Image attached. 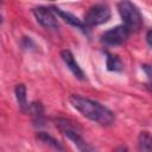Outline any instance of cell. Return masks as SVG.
I'll use <instances>...</instances> for the list:
<instances>
[{
	"label": "cell",
	"mask_w": 152,
	"mask_h": 152,
	"mask_svg": "<svg viewBox=\"0 0 152 152\" xmlns=\"http://www.w3.org/2000/svg\"><path fill=\"white\" fill-rule=\"evenodd\" d=\"M112 17V11L106 4H96L86 12L84 14V24L87 27L97 26L107 23Z\"/></svg>",
	"instance_id": "4"
},
{
	"label": "cell",
	"mask_w": 152,
	"mask_h": 152,
	"mask_svg": "<svg viewBox=\"0 0 152 152\" xmlns=\"http://www.w3.org/2000/svg\"><path fill=\"white\" fill-rule=\"evenodd\" d=\"M55 124H56V127L59 129V132L62 134H64L71 142H74L80 151H86L87 152V151H93L94 150V147L90 146L83 139L81 129L77 126H75L74 122H71L70 120L64 119V118H56Z\"/></svg>",
	"instance_id": "3"
},
{
	"label": "cell",
	"mask_w": 152,
	"mask_h": 152,
	"mask_svg": "<svg viewBox=\"0 0 152 152\" xmlns=\"http://www.w3.org/2000/svg\"><path fill=\"white\" fill-rule=\"evenodd\" d=\"M69 102L81 115L101 126H110L115 121L114 113L95 100L84 97L78 94H71Z\"/></svg>",
	"instance_id": "1"
},
{
	"label": "cell",
	"mask_w": 152,
	"mask_h": 152,
	"mask_svg": "<svg viewBox=\"0 0 152 152\" xmlns=\"http://www.w3.org/2000/svg\"><path fill=\"white\" fill-rule=\"evenodd\" d=\"M131 31L122 24L118 25L115 27H112L107 31H104L101 34V42L109 46H118L122 45L129 37Z\"/></svg>",
	"instance_id": "5"
},
{
	"label": "cell",
	"mask_w": 152,
	"mask_h": 152,
	"mask_svg": "<svg viewBox=\"0 0 152 152\" xmlns=\"http://www.w3.org/2000/svg\"><path fill=\"white\" fill-rule=\"evenodd\" d=\"M106 64H107V69L109 71H121L124 69V63H122L121 58L118 55H113L109 52H107Z\"/></svg>",
	"instance_id": "12"
},
{
	"label": "cell",
	"mask_w": 152,
	"mask_h": 152,
	"mask_svg": "<svg viewBox=\"0 0 152 152\" xmlns=\"http://www.w3.org/2000/svg\"><path fill=\"white\" fill-rule=\"evenodd\" d=\"M32 116V120L36 126H43L45 122V112L44 106L40 101H33L28 104V112Z\"/></svg>",
	"instance_id": "9"
},
{
	"label": "cell",
	"mask_w": 152,
	"mask_h": 152,
	"mask_svg": "<svg viewBox=\"0 0 152 152\" xmlns=\"http://www.w3.org/2000/svg\"><path fill=\"white\" fill-rule=\"evenodd\" d=\"M141 68H142V70L146 72L147 78H148V80H151V66H150L148 64H142V65H141Z\"/></svg>",
	"instance_id": "14"
},
{
	"label": "cell",
	"mask_w": 152,
	"mask_h": 152,
	"mask_svg": "<svg viewBox=\"0 0 152 152\" xmlns=\"http://www.w3.org/2000/svg\"><path fill=\"white\" fill-rule=\"evenodd\" d=\"M15 93V97H17V102L18 106L20 108V110L23 113H27L28 112V102H27V96H26V87L23 83H19L15 86L14 89Z\"/></svg>",
	"instance_id": "10"
},
{
	"label": "cell",
	"mask_w": 152,
	"mask_h": 152,
	"mask_svg": "<svg viewBox=\"0 0 152 152\" xmlns=\"http://www.w3.org/2000/svg\"><path fill=\"white\" fill-rule=\"evenodd\" d=\"M152 139H151V134L147 131L140 132L139 137H138V148L140 151H150L152 145Z\"/></svg>",
	"instance_id": "13"
},
{
	"label": "cell",
	"mask_w": 152,
	"mask_h": 152,
	"mask_svg": "<svg viewBox=\"0 0 152 152\" xmlns=\"http://www.w3.org/2000/svg\"><path fill=\"white\" fill-rule=\"evenodd\" d=\"M115 150H125V151H127V147H124V146H120V147H118V148H115Z\"/></svg>",
	"instance_id": "16"
},
{
	"label": "cell",
	"mask_w": 152,
	"mask_h": 152,
	"mask_svg": "<svg viewBox=\"0 0 152 152\" xmlns=\"http://www.w3.org/2000/svg\"><path fill=\"white\" fill-rule=\"evenodd\" d=\"M118 11L124 25L132 32L139 31L142 26V15L139 8L131 0H120L118 2Z\"/></svg>",
	"instance_id": "2"
},
{
	"label": "cell",
	"mask_w": 152,
	"mask_h": 152,
	"mask_svg": "<svg viewBox=\"0 0 152 152\" xmlns=\"http://www.w3.org/2000/svg\"><path fill=\"white\" fill-rule=\"evenodd\" d=\"M146 42H147V45L151 46V30H148L146 33Z\"/></svg>",
	"instance_id": "15"
},
{
	"label": "cell",
	"mask_w": 152,
	"mask_h": 152,
	"mask_svg": "<svg viewBox=\"0 0 152 152\" xmlns=\"http://www.w3.org/2000/svg\"><path fill=\"white\" fill-rule=\"evenodd\" d=\"M51 10H52V12H53L55 14H57L59 18H62L64 21H66V23L70 24L71 26H74V27H76V28L81 30L83 33H88V27L86 26V24H84L83 21H81V19H78V18H77L76 15H74L72 13L66 12V11H63V10H61L59 7H56V6H52Z\"/></svg>",
	"instance_id": "8"
},
{
	"label": "cell",
	"mask_w": 152,
	"mask_h": 152,
	"mask_svg": "<svg viewBox=\"0 0 152 152\" xmlns=\"http://www.w3.org/2000/svg\"><path fill=\"white\" fill-rule=\"evenodd\" d=\"M36 138H37V140H39L40 142H43V144H45L48 146H51V147H53V148H56L58 151H64V147L61 145V142L57 139H55L52 135L46 133V132H38Z\"/></svg>",
	"instance_id": "11"
},
{
	"label": "cell",
	"mask_w": 152,
	"mask_h": 152,
	"mask_svg": "<svg viewBox=\"0 0 152 152\" xmlns=\"http://www.w3.org/2000/svg\"><path fill=\"white\" fill-rule=\"evenodd\" d=\"M32 13H33L36 20L44 28L51 30V31H56L59 28V23L51 8H48L44 6H38L32 10Z\"/></svg>",
	"instance_id": "6"
},
{
	"label": "cell",
	"mask_w": 152,
	"mask_h": 152,
	"mask_svg": "<svg viewBox=\"0 0 152 152\" xmlns=\"http://www.w3.org/2000/svg\"><path fill=\"white\" fill-rule=\"evenodd\" d=\"M51 1H52V0H51Z\"/></svg>",
	"instance_id": "17"
},
{
	"label": "cell",
	"mask_w": 152,
	"mask_h": 152,
	"mask_svg": "<svg viewBox=\"0 0 152 152\" xmlns=\"http://www.w3.org/2000/svg\"><path fill=\"white\" fill-rule=\"evenodd\" d=\"M61 58L63 59V62L65 63V65L69 68V70L72 72V75L76 78H78L81 81L87 80L84 71L82 70V68L80 66V64L77 63V61L75 59V57H74V55H72V52L70 50H68V49L62 50L61 51Z\"/></svg>",
	"instance_id": "7"
}]
</instances>
